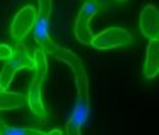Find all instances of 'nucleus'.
<instances>
[{
	"label": "nucleus",
	"mask_w": 159,
	"mask_h": 135,
	"mask_svg": "<svg viewBox=\"0 0 159 135\" xmlns=\"http://www.w3.org/2000/svg\"><path fill=\"white\" fill-rule=\"evenodd\" d=\"M20 69H34V59L27 54L25 46H22L20 42L14 47L12 58L7 59L5 66L0 71V89H7L12 83L14 76L17 71Z\"/></svg>",
	"instance_id": "1"
},
{
	"label": "nucleus",
	"mask_w": 159,
	"mask_h": 135,
	"mask_svg": "<svg viewBox=\"0 0 159 135\" xmlns=\"http://www.w3.org/2000/svg\"><path fill=\"white\" fill-rule=\"evenodd\" d=\"M51 54L71 66L73 74H75V80H76V88H78L80 98L88 101V76H86V71H85V68H83L81 61H80V58L75 54V52H71L70 49H63V47L56 46V44L52 46Z\"/></svg>",
	"instance_id": "2"
},
{
	"label": "nucleus",
	"mask_w": 159,
	"mask_h": 135,
	"mask_svg": "<svg viewBox=\"0 0 159 135\" xmlns=\"http://www.w3.org/2000/svg\"><path fill=\"white\" fill-rule=\"evenodd\" d=\"M132 36L122 27H110L105 29L93 37L92 46L95 49H115V47L129 46L132 42Z\"/></svg>",
	"instance_id": "3"
},
{
	"label": "nucleus",
	"mask_w": 159,
	"mask_h": 135,
	"mask_svg": "<svg viewBox=\"0 0 159 135\" xmlns=\"http://www.w3.org/2000/svg\"><path fill=\"white\" fill-rule=\"evenodd\" d=\"M97 3L88 0V2L83 3V7L80 9V14L75 22V36L81 44H92L93 42V34H92V27H90V22L95 17L97 14Z\"/></svg>",
	"instance_id": "4"
},
{
	"label": "nucleus",
	"mask_w": 159,
	"mask_h": 135,
	"mask_svg": "<svg viewBox=\"0 0 159 135\" xmlns=\"http://www.w3.org/2000/svg\"><path fill=\"white\" fill-rule=\"evenodd\" d=\"M36 19H37V14L32 5H27L19 10L12 20V25H10V36H12V39L20 42L31 32V29H34Z\"/></svg>",
	"instance_id": "5"
},
{
	"label": "nucleus",
	"mask_w": 159,
	"mask_h": 135,
	"mask_svg": "<svg viewBox=\"0 0 159 135\" xmlns=\"http://www.w3.org/2000/svg\"><path fill=\"white\" fill-rule=\"evenodd\" d=\"M141 32L147 39H159V10L147 5L141 14Z\"/></svg>",
	"instance_id": "6"
},
{
	"label": "nucleus",
	"mask_w": 159,
	"mask_h": 135,
	"mask_svg": "<svg viewBox=\"0 0 159 135\" xmlns=\"http://www.w3.org/2000/svg\"><path fill=\"white\" fill-rule=\"evenodd\" d=\"M159 74V39H151L146 51V63H144V76L152 80Z\"/></svg>",
	"instance_id": "7"
},
{
	"label": "nucleus",
	"mask_w": 159,
	"mask_h": 135,
	"mask_svg": "<svg viewBox=\"0 0 159 135\" xmlns=\"http://www.w3.org/2000/svg\"><path fill=\"white\" fill-rule=\"evenodd\" d=\"M88 111H90L88 110V101L80 98L76 107H75V110H73V113H71L70 120H68V123H66V132L71 133V135L80 133L83 123H85L86 117H88Z\"/></svg>",
	"instance_id": "8"
},
{
	"label": "nucleus",
	"mask_w": 159,
	"mask_h": 135,
	"mask_svg": "<svg viewBox=\"0 0 159 135\" xmlns=\"http://www.w3.org/2000/svg\"><path fill=\"white\" fill-rule=\"evenodd\" d=\"M48 22H49V20H46L44 17L37 15L36 24H34V39L37 41V46H41L46 52H51L52 46H54V42L49 39V34H48Z\"/></svg>",
	"instance_id": "9"
},
{
	"label": "nucleus",
	"mask_w": 159,
	"mask_h": 135,
	"mask_svg": "<svg viewBox=\"0 0 159 135\" xmlns=\"http://www.w3.org/2000/svg\"><path fill=\"white\" fill-rule=\"evenodd\" d=\"M27 101L29 107H31L32 113L37 115V117H46V108H44L43 98H41V83L37 80H34L31 85H29V95H27Z\"/></svg>",
	"instance_id": "10"
},
{
	"label": "nucleus",
	"mask_w": 159,
	"mask_h": 135,
	"mask_svg": "<svg viewBox=\"0 0 159 135\" xmlns=\"http://www.w3.org/2000/svg\"><path fill=\"white\" fill-rule=\"evenodd\" d=\"M34 73H36V76H34V80H37L41 83V81L44 80V76L48 74V59H46V51L43 49L41 46H37V49L34 51Z\"/></svg>",
	"instance_id": "11"
},
{
	"label": "nucleus",
	"mask_w": 159,
	"mask_h": 135,
	"mask_svg": "<svg viewBox=\"0 0 159 135\" xmlns=\"http://www.w3.org/2000/svg\"><path fill=\"white\" fill-rule=\"evenodd\" d=\"M24 105V96L7 89H0V110H16Z\"/></svg>",
	"instance_id": "12"
},
{
	"label": "nucleus",
	"mask_w": 159,
	"mask_h": 135,
	"mask_svg": "<svg viewBox=\"0 0 159 135\" xmlns=\"http://www.w3.org/2000/svg\"><path fill=\"white\" fill-rule=\"evenodd\" d=\"M0 135H43V132L34 128H12L7 127L3 120H0Z\"/></svg>",
	"instance_id": "13"
},
{
	"label": "nucleus",
	"mask_w": 159,
	"mask_h": 135,
	"mask_svg": "<svg viewBox=\"0 0 159 135\" xmlns=\"http://www.w3.org/2000/svg\"><path fill=\"white\" fill-rule=\"evenodd\" d=\"M39 15L46 20L51 19V0H39Z\"/></svg>",
	"instance_id": "14"
},
{
	"label": "nucleus",
	"mask_w": 159,
	"mask_h": 135,
	"mask_svg": "<svg viewBox=\"0 0 159 135\" xmlns=\"http://www.w3.org/2000/svg\"><path fill=\"white\" fill-rule=\"evenodd\" d=\"M12 52H14V49H10V47L5 46V44H0V61L10 59L12 58Z\"/></svg>",
	"instance_id": "15"
}]
</instances>
